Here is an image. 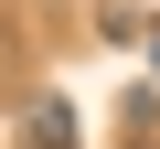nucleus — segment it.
I'll return each instance as SVG.
<instances>
[{
	"instance_id": "1",
	"label": "nucleus",
	"mask_w": 160,
	"mask_h": 149,
	"mask_svg": "<svg viewBox=\"0 0 160 149\" xmlns=\"http://www.w3.org/2000/svg\"><path fill=\"white\" fill-rule=\"evenodd\" d=\"M22 149H75V107L64 96H32L22 107Z\"/></svg>"
},
{
	"instance_id": "2",
	"label": "nucleus",
	"mask_w": 160,
	"mask_h": 149,
	"mask_svg": "<svg viewBox=\"0 0 160 149\" xmlns=\"http://www.w3.org/2000/svg\"><path fill=\"white\" fill-rule=\"evenodd\" d=\"M149 74H160V32H149Z\"/></svg>"
},
{
	"instance_id": "3",
	"label": "nucleus",
	"mask_w": 160,
	"mask_h": 149,
	"mask_svg": "<svg viewBox=\"0 0 160 149\" xmlns=\"http://www.w3.org/2000/svg\"><path fill=\"white\" fill-rule=\"evenodd\" d=\"M0 43H11V22H0Z\"/></svg>"
},
{
	"instance_id": "4",
	"label": "nucleus",
	"mask_w": 160,
	"mask_h": 149,
	"mask_svg": "<svg viewBox=\"0 0 160 149\" xmlns=\"http://www.w3.org/2000/svg\"><path fill=\"white\" fill-rule=\"evenodd\" d=\"M128 149H149V138H128Z\"/></svg>"
}]
</instances>
